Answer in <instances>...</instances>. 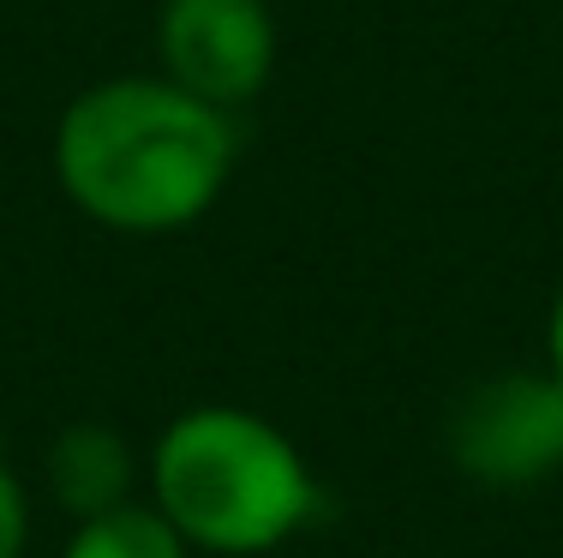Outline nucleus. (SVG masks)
I'll list each match as a JSON object with an SVG mask.
<instances>
[{"instance_id":"f03ea898","label":"nucleus","mask_w":563,"mask_h":558,"mask_svg":"<svg viewBox=\"0 0 563 558\" xmlns=\"http://www.w3.org/2000/svg\"><path fill=\"white\" fill-rule=\"evenodd\" d=\"M144 499L174 535L210 558H264L294 547L330 516L306 450L271 415L240 403H198L144 450Z\"/></svg>"},{"instance_id":"20e7f679","label":"nucleus","mask_w":563,"mask_h":558,"mask_svg":"<svg viewBox=\"0 0 563 558\" xmlns=\"http://www.w3.org/2000/svg\"><path fill=\"white\" fill-rule=\"evenodd\" d=\"M156 55L180 90L240 109L276 73V12L264 0H163Z\"/></svg>"},{"instance_id":"7ed1b4c3","label":"nucleus","mask_w":563,"mask_h":558,"mask_svg":"<svg viewBox=\"0 0 563 558\" xmlns=\"http://www.w3.org/2000/svg\"><path fill=\"white\" fill-rule=\"evenodd\" d=\"M450 469L492 493H521L563 474V379L552 366H509L467 384L444 420Z\"/></svg>"},{"instance_id":"0eeeda50","label":"nucleus","mask_w":563,"mask_h":558,"mask_svg":"<svg viewBox=\"0 0 563 558\" xmlns=\"http://www.w3.org/2000/svg\"><path fill=\"white\" fill-rule=\"evenodd\" d=\"M31 528H36L31 486H24L19 469L0 457V558H24V552H31Z\"/></svg>"},{"instance_id":"6e6552de","label":"nucleus","mask_w":563,"mask_h":558,"mask_svg":"<svg viewBox=\"0 0 563 558\" xmlns=\"http://www.w3.org/2000/svg\"><path fill=\"white\" fill-rule=\"evenodd\" d=\"M545 366L563 379V283H558V295H552V313H545Z\"/></svg>"},{"instance_id":"39448f33","label":"nucleus","mask_w":563,"mask_h":558,"mask_svg":"<svg viewBox=\"0 0 563 558\" xmlns=\"http://www.w3.org/2000/svg\"><path fill=\"white\" fill-rule=\"evenodd\" d=\"M43 486L66 523H90L144 499V457L109 420H73L48 438Z\"/></svg>"},{"instance_id":"423d86ee","label":"nucleus","mask_w":563,"mask_h":558,"mask_svg":"<svg viewBox=\"0 0 563 558\" xmlns=\"http://www.w3.org/2000/svg\"><path fill=\"white\" fill-rule=\"evenodd\" d=\"M60 558H198V552L174 535V523L151 499H139V504H126V511L73 523Z\"/></svg>"},{"instance_id":"f257e3e1","label":"nucleus","mask_w":563,"mask_h":558,"mask_svg":"<svg viewBox=\"0 0 563 558\" xmlns=\"http://www.w3.org/2000/svg\"><path fill=\"white\" fill-rule=\"evenodd\" d=\"M240 163L234 121L174 78H102L55 127V180L114 234H174L217 210Z\"/></svg>"}]
</instances>
